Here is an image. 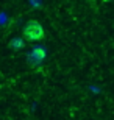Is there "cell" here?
Masks as SVG:
<instances>
[{
  "label": "cell",
  "mask_w": 114,
  "mask_h": 120,
  "mask_svg": "<svg viewBox=\"0 0 114 120\" xmlns=\"http://www.w3.org/2000/svg\"><path fill=\"white\" fill-rule=\"evenodd\" d=\"M30 58H33L38 62L44 61V59L47 58V50H45V47H42V45L33 47V49H31V53H30Z\"/></svg>",
  "instance_id": "cell-2"
},
{
  "label": "cell",
  "mask_w": 114,
  "mask_h": 120,
  "mask_svg": "<svg viewBox=\"0 0 114 120\" xmlns=\"http://www.w3.org/2000/svg\"><path fill=\"white\" fill-rule=\"evenodd\" d=\"M9 47L13 50H22L25 49V41H24V38H13L9 41Z\"/></svg>",
  "instance_id": "cell-3"
},
{
  "label": "cell",
  "mask_w": 114,
  "mask_h": 120,
  "mask_svg": "<svg viewBox=\"0 0 114 120\" xmlns=\"http://www.w3.org/2000/svg\"><path fill=\"white\" fill-rule=\"evenodd\" d=\"M24 41H30V42H36V41H42L45 38V31L38 20H30L27 22L24 27Z\"/></svg>",
  "instance_id": "cell-1"
}]
</instances>
